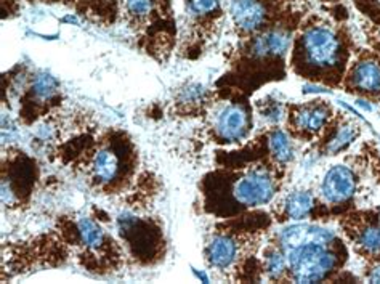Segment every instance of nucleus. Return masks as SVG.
<instances>
[{
	"mask_svg": "<svg viewBox=\"0 0 380 284\" xmlns=\"http://www.w3.org/2000/svg\"><path fill=\"white\" fill-rule=\"evenodd\" d=\"M79 233H81L82 243L90 249H98L105 241L103 230L90 219L79 220Z\"/></svg>",
	"mask_w": 380,
	"mask_h": 284,
	"instance_id": "nucleus-15",
	"label": "nucleus"
},
{
	"mask_svg": "<svg viewBox=\"0 0 380 284\" xmlns=\"http://www.w3.org/2000/svg\"><path fill=\"white\" fill-rule=\"evenodd\" d=\"M287 257L280 251H270L265 257V271L270 278H280L286 271Z\"/></svg>",
	"mask_w": 380,
	"mask_h": 284,
	"instance_id": "nucleus-17",
	"label": "nucleus"
},
{
	"mask_svg": "<svg viewBox=\"0 0 380 284\" xmlns=\"http://www.w3.org/2000/svg\"><path fill=\"white\" fill-rule=\"evenodd\" d=\"M303 50L306 60L311 65L327 67L337 63L340 42L332 30L315 26L303 34Z\"/></svg>",
	"mask_w": 380,
	"mask_h": 284,
	"instance_id": "nucleus-3",
	"label": "nucleus"
},
{
	"mask_svg": "<svg viewBox=\"0 0 380 284\" xmlns=\"http://www.w3.org/2000/svg\"><path fill=\"white\" fill-rule=\"evenodd\" d=\"M151 7H152V0H127L129 11L137 16L148 15Z\"/></svg>",
	"mask_w": 380,
	"mask_h": 284,
	"instance_id": "nucleus-20",
	"label": "nucleus"
},
{
	"mask_svg": "<svg viewBox=\"0 0 380 284\" xmlns=\"http://www.w3.org/2000/svg\"><path fill=\"white\" fill-rule=\"evenodd\" d=\"M275 180L271 175L263 169H254L244 174L242 177L236 181L235 195L236 201L247 207L265 206L275 196Z\"/></svg>",
	"mask_w": 380,
	"mask_h": 284,
	"instance_id": "nucleus-2",
	"label": "nucleus"
},
{
	"mask_svg": "<svg viewBox=\"0 0 380 284\" xmlns=\"http://www.w3.org/2000/svg\"><path fill=\"white\" fill-rule=\"evenodd\" d=\"M356 135H358V127L356 126H350L348 124V126L340 127L336 137H334L331 140V143H329L327 151L332 153V155H337V153L345 150V148L356 138Z\"/></svg>",
	"mask_w": 380,
	"mask_h": 284,
	"instance_id": "nucleus-16",
	"label": "nucleus"
},
{
	"mask_svg": "<svg viewBox=\"0 0 380 284\" xmlns=\"http://www.w3.org/2000/svg\"><path fill=\"white\" fill-rule=\"evenodd\" d=\"M287 265L292 278L297 283L322 281L336 266V255L329 252L326 246L316 243H306L302 246L286 251Z\"/></svg>",
	"mask_w": 380,
	"mask_h": 284,
	"instance_id": "nucleus-1",
	"label": "nucleus"
},
{
	"mask_svg": "<svg viewBox=\"0 0 380 284\" xmlns=\"http://www.w3.org/2000/svg\"><path fill=\"white\" fill-rule=\"evenodd\" d=\"M235 25L246 32L257 31L265 21V7L258 0H235L231 4Z\"/></svg>",
	"mask_w": 380,
	"mask_h": 284,
	"instance_id": "nucleus-7",
	"label": "nucleus"
},
{
	"mask_svg": "<svg viewBox=\"0 0 380 284\" xmlns=\"http://www.w3.org/2000/svg\"><path fill=\"white\" fill-rule=\"evenodd\" d=\"M315 207V196L310 191H294L286 198L284 211L289 219L305 220L308 219Z\"/></svg>",
	"mask_w": 380,
	"mask_h": 284,
	"instance_id": "nucleus-11",
	"label": "nucleus"
},
{
	"mask_svg": "<svg viewBox=\"0 0 380 284\" xmlns=\"http://www.w3.org/2000/svg\"><path fill=\"white\" fill-rule=\"evenodd\" d=\"M289 44H291V36L286 31L275 30L266 32L265 36L258 37L254 42L252 52L257 56H268V55H282L287 52Z\"/></svg>",
	"mask_w": 380,
	"mask_h": 284,
	"instance_id": "nucleus-9",
	"label": "nucleus"
},
{
	"mask_svg": "<svg viewBox=\"0 0 380 284\" xmlns=\"http://www.w3.org/2000/svg\"><path fill=\"white\" fill-rule=\"evenodd\" d=\"M280 241L282 247H284V251L302 246V244L306 243H316L327 246L329 243L334 241V231L313 225H292L281 231Z\"/></svg>",
	"mask_w": 380,
	"mask_h": 284,
	"instance_id": "nucleus-5",
	"label": "nucleus"
},
{
	"mask_svg": "<svg viewBox=\"0 0 380 284\" xmlns=\"http://www.w3.org/2000/svg\"><path fill=\"white\" fill-rule=\"evenodd\" d=\"M32 89H34V93H36L39 98L47 100L56 93L58 82L55 81V77L48 76V74H41V76H37L36 81H34Z\"/></svg>",
	"mask_w": 380,
	"mask_h": 284,
	"instance_id": "nucleus-19",
	"label": "nucleus"
},
{
	"mask_svg": "<svg viewBox=\"0 0 380 284\" xmlns=\"http://www.w3.org/2000/svg\"><path fill=\"white\" fill-rule=\"evenodd\" d=\"M356 105H358V106H361V108H362V110H366V111H371V110H372V106H371L369 103H367V101H362V100H358V101H356Z\"/></svg>",
	"mask_w": 380,
	"mask_h": 284,
	"instance_id": "nucleus-23",
	"label": "nucleus"
},
{
	"mask_svg": "<svg viewBox=\"0 0 380 284\" xmlns=\"http://www.w3.org/2000/svg\"><path fill=\"white\" fill-rule=\"evenodd\" d=\"M237 257V243L231 236H215L207 246V260L215 269L225 270Z\"/></svg>",
	"mask_w": 380,
	"mask_h": 284,
	"instance_id": "nucleus-8",
	"label": "nucleus"
},
{
	"mask_svg": "<svg viewBox=\"0 0 380 284\" xmlns=\"http://www.w3.org/2000/svg\"><path fill=\"white\" fill-rule=\"evenodd\" d=\"M353 85L362 92H380V66L365 61L355 67Z\"/></svg>",
	"mask_w": 380,
	"mask_h": 284,
	"instance_id": "nucleus-12",
	"label": "nucleus"
},
{
	"mask_svg": "<svg viewBox=\"0 0 380 284\" xmlns=\"http://www.w3.org/2000/svg\"><path fill=\"white\" fill-rule=\"evenodd\" d=\"M119 172V159L111 150H100L93 161V174L98 181H111Z\"/></svg>",
	"mask_w": 380,
	"mask_h": 284,
	"instance_id": "nucleus-13",
	"label": "nucleus"
},
{
	"mask_svg": "<svg viewBox=\"0 0 380 284\" xmlns=\"http://www.w3.org/2000/svg\"><path fill=\"white\" fill-rule=\"evenodd\" d=\"M329 115H331L329 108L322 105L300 108L296 112V126L305 132H317L326 126Z\"/></svg>",
	"mask_w": 380,
	"mask_h": 284,
	"instance_id": "nucleus-10",
	"label": "nucleus"
},
{
	"mask_svg": "<svg viewBox=\"0 0 380 284\" xmlns=\"http://www.w3.org/2000/svg\"><path fill=\"white\" fill-rule=\"evenodd\" d=\"M247 112L237 105L225 106L215 119L217 134L226 141H240L247 134Z\"/></svg>",
	"mask_w": 380,
	"mask_h": 284,
	"instance_id": "nucleus-6",
	"label": "nucleus"
},
{
	"mask_svg": "<svg viewBox=\"0 0 380 284\" xmlns=\"http://www.w3.org/2000/svg\"><path fill=\"white\" fill-rule=\"evenodd\" d=\"M369 281H371V283H380V265H377L376 269H374V270L371 271Z\"/></svg>",
	"mask_w": 380,
	"mask_h": 284,
	"instance_id": "nucleus-22",
	"label": "nucleus"
},
{
	"mask_svg": "<svg viewBox=\"0 0 380 284\" xmlns=\"http://www.w3.org/2000/svg\"><path fill=\"white\" fill-rule=\"evenodd\" d=\"M360 246L369 254H380V228L377 226H367L360 235Z\"/></svg>",
	"mask_w": 380,
	"mask_h": 284,
	"instance_id": "nucleus-18",
	"label": "nucleus"
},
{
	"mask_svg": "<svg viewBox=\"0 0 380 284\" xmlns=\"http://www.w3.org/2000/svg\"><path fill=\"white\" fill-rule=\"evenodd\" d=\"M218 8V0H191V10L195 13L206 15Z\"/></svg>",
	"mask_w": 380,
	"mask_h": 284,
	"instance_id": "nucleus-21",
	"label": "nucleus"
},
{
	"mask_svg": "<svg viewBox=\"0 0 380 284\" xmlns=\"http://www.w3.org/2000/svg\"><path fill=\"white\" fill-rule=\"evenodd\" d=\"M268 143H270L271 155L275 156L277 162L286 164L289 161H292L294 148H292L291 140H289V137L282 132V130H275V132H271Z\"/></svg>",
	"mask_w": 380,
	"mask_h": 284,
	"instance_id": "nucleus-14",
	"label": "nucleus"
},
{
	"mask_svg": "<svg viewBox=\"0 0 380 284\" xmlns=\"http://www.w3.org/2000/svg\"><path fill=\"white\" fill-rule=\"evenodd\" d=\"M356 180L353 172L345 166H336L327 170L321 183V195L327 202L340 204L355 195Z\"/></svg>",
	"mask_w": 380,
	"mask_h": 284,
	"instance_id": "nucleus-4",
	"label": "nucleus"
}]
</instances>
